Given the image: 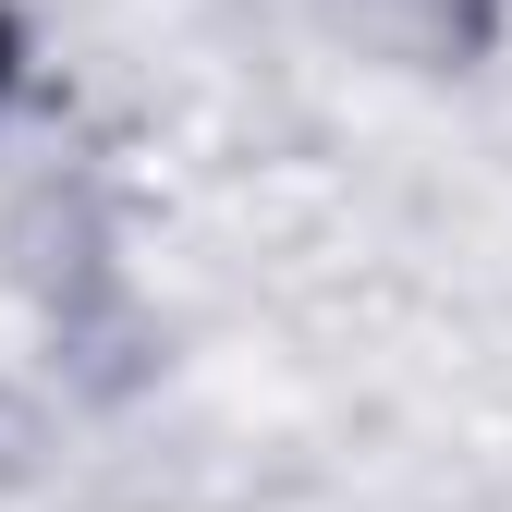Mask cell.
<instances>
[{"label":"cell","mask_w":512,"mask_h":512,"mask_svg":"<svg viewBox=\"0 0 512 512\" xmlns=\"http://www.w3.org/2000/svg\"><path fill=\"white\" fill-rule=\"evenodd\" d=\"M0 61H13V25H0Z\"/></svg>","instance_id":"cell-1"}]
</instances>
